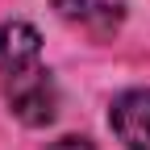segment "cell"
I'll return each mask as SVG.
<instances>
[{"label":"cell","instance_id":"cell-4","mask_svg":"<svg viewBox=\"0 0 150 150\" xmlns=\"http://www.w3.org/2000/svg\"><path fill=\"white\" fill-rule=\"evenodd\" d=\"M42 63V33L29 21H8L0 25V75L25 71Z\"/></svg>","mask_w":150,"mask_h":150},{"label":"cell","instance_id":"cell-5","mask_svg":"<svg viewBox=\"0 0 150 150\" xmlns=\"http://www.w3.org/2000/svg\"><path fill=\"white\" fill-rule=\"evenodd\" d=\"M50 150H96V146H92L88 138H59Z\"/></svg>","mask_w":150,"mask_h":150},{"label":"cell","instance_id":"cell-3","mask_svg":"<svg viewBox=\"0 0 150 150\" xmlns=\"http://www.w3.org/2000/svg\"><path fill=\"white\" fill-rule=\"evenodd\" d=\"M54 13L92 38H108L125 21V0H54Z\"/></svg>","mask_w":150,"mask_h":150},{"label":"cell","instance_id":"cell-2","mask_svg":"<svg viewBox=\"0 0 150 150\" xmlns=\"http://www.w3.org/2000/svg\"><path fill=\"white\" fill-rule=\"evenodd\" d=\"M108 121L125 150H150V88L121 92L108 108Z\"/></svg>","mask_w":150,"mask_h":150},{"label":"cell","instance_id":"cell-1","mask_svg":"<svg viewBox=\"0 0 150 150\" xmlns=\"http://www.w3.org/2000/svg\"><path fill=\"white\" fill-rule=\"evenodd\" d=\"M4 100H8V112L17 121H25V125H50L54 112H59V88H54L50 71L38 63V67L4 75Z\"/></svg>","mask_w":150,"mask_h":150}]
</instances>
